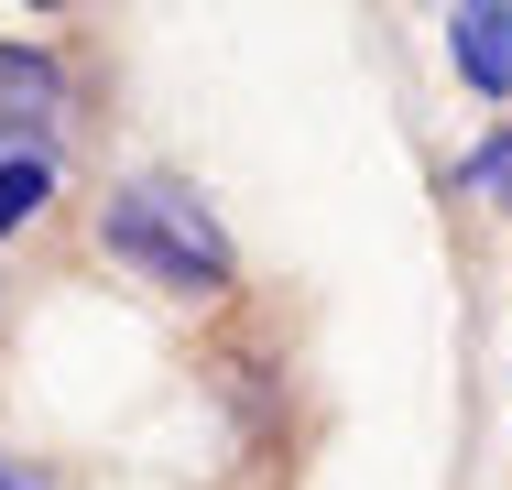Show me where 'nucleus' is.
Instances as JSON below:
<instances>
[{"label": "nucleus", "instance_id": "obj_1", "mask_svg": "<svg viewBox=\"0 0 512 490\" xmlns=\"http://www.w3.org/2000/svg\"><path fill=\"white\" fill-rule=\"evenodd\" d=\"M99 240H109V262H131V273H153V284H175V294L229 284V240H218V218L186 186H120L99 207Z\"/></svg>", "mask_w": 512, "mask_h": 490}, {"label": "nucleus", "instance_id": "obj_2", "mask_svg": "<svg viewBox=\"0 0 512 490\" xmlns=\"http://www.w3.org/2000/svg\"><path fill=\"white\" fill-rule=\"evenodd\" d=\"M447 55H458L469 98H512V0H458L447 11Z\"/></svg>", "mask_w": 512, "mask_h": 490}, {"label": "nucleus", "instance_id": "obj_3", "mask_svg": "<svg viewBox=\"0 0 512 490\" xmlns=\"http://www.w3.org/2000/svg\"><path fill=\"white\" fill-rule=\"evenodd\" d=\"M55 98H66V77H55V55H33V44H0V109L44 120Z\"/></svg>", "mask_w": 512, "mask_h": 490}, {"label": "nucleus", "instance_id": "obj_4", "mask_svg": "<svg viewBox=\"0 0 512 490\" xmlns=\"http://www.w3.org/2000/svg\"><path fill=\"white\" fill-rule=\"evenodd\" d=\"M44 196H55V175H44L33 153H0V240H11V229H22Z\"/></svg>", "mask_w": 512, "mask_h": 490}, {"label": "nucleus", "instance_id": "obj_5", "mask_svg": "<svg viewBox=\"0 0 512 490\" xmlns=\"http://www.w3.org/2000/svg\"><path fill=\"white\" fill-rule=\"evenodd\" d=\"M458 196H491V207H512V131H491L480 153H458Z\"/></svg>", "mask_w": 512, "mask_h": 490}, {"label": "nucleus", "instance_id": "obj_6", "mask_svg": "<svg viewBox=\"0 0 512 490\" xmlns=\"http://www.w3.org/2000/svg\"><path fill=\"white\" fill-rule=\"evenodd\" d=\"M0 490H33V480H22V469H11V458H0Z\"/></svg>", "mask_w": 512, "mask_h": 490}, {"label": "nucleus", "instance_id": "obj_7", "mask_svg": "<svg viewBox=\"0 0 512 490\" xmlns=\"http://www.w3.org/2000/svg\"><path fill=\"white\" fill-rule=\"evenodd\" d=\"M22 11H66V0H22Z\"/></svg>", "mask_w": 512, "mask_h": 490}]
</instances>
